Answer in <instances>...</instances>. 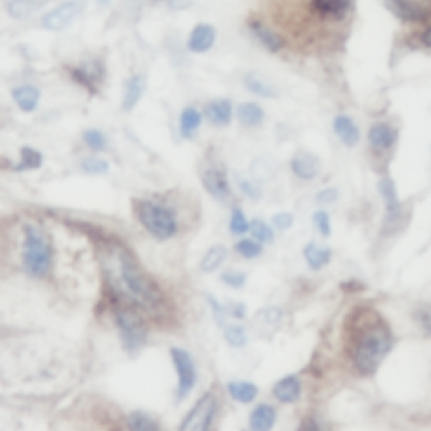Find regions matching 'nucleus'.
I'll return each mask as SVG.
<instances>
[{
  "instance_id": "nucleus-3",
  "label": "nucleus",
  "mask_w": 431,
  "mask_h": 431,
  "mask_svg": "<svg viewBox=\"0 0 431 431\" xmlns=\"http://www.w3.org/2000/svg\"><path fill=\"white\" fill-rule=\"evenodd\" d=\"M22 265L26 273L34 278H43L51 272L52 266V246L48 236L41 228L26 226L24 230V250H22Z\"/></svg>"
},
{
  "instance_id": "nucleus-14",
  "label": "nucleus",
  "mask_w": 431,
  "mask_h": 431,
  "mask_svg": "<svg viewBox=\"0 0 431 431\" xmlns=\"http://www.w3.org/2000/svg\"><path fill=\"white\" fill-rule=\"evenodd\" d=\"M292 170L299 179L312 181L319 174V160H317L315 155L308 154V152H299L292 159Z\"/></svg>"
},
{
  "instance_id": "nucleus-18",
  "label": "nucleus",
  "mask_w": 431,
  "mask_h": 431,
  "mask_svg": "<svg viewBox=\"0 0 431 431\" xmlns=\"http://www.w3.org/2000/svg\"><path fill=\"white\" fill-rule=\"evenodd\" d=\"M334 130L337 137L341 139L342 143L347 147H354L359 142V128H357L356 121L347 115H339L334 121Z\"/></svg>"
},
{
  "instance_id": "nucleus-47",
  "label": "nucleus",
  "mask_w": 431,
  "mask_h": 431,
  "mask_svg": "<svg viewBox=\"0 0 431 431\" xmlns=\"http://www.w3.org/2000/svg\"><path fill=\"white\" fill-rule=\"evenodd\" d=\"M421 39H423V43L428 46V48H431V26L425 30V34H423Z\"/></svg>"
},
{
  "instance_id": "nucleus-40",
  "label": "nucleus",
  "mask_w": 431,
  "mask_h": 431,
  "mask_svg": "<svg viewBox=\"0 0 431 431\" xmlns=\"http://www.w3.org/2000/svg\"><path fill=\"white\" fill-rule=\"evenodd\" d=\"M41 160H43V157H41L36 150H32V148H24V150H22V162L24 163L21 166V169H26V167L30 169V167L41 166Z\"/></svg>"
},
{
  "instance_id": "nucleus-37",
  "label": "nucleus",
  "mask_w": 431,
  "mask_h": 431,
  "mask_svg": "<svg viewBox=\"0 0 431 431\" xmlns=\"http://www.w3.org/2000/svg\"><path fill=\"white\" fill-rule=\"evenodd\" d=\"M314 224L317 226V230L320 231L322 236H330L332 226H330V217L325 211H317L314 214Z\"/></svg>"
},
{
  "instance_id": "nucleus-34",
  "label": "nucleus",
  "mask_w": 431,
  "mask_h": 431,
  "mask_svg": "<svg viewBox=\"0 0 431 431\" xmlns=\"http://www.w3.org/2000/svg\"><path fill=\"white\" fill-rule=\"evenodd\" d=\"M230 230L232 234H245V232L250 230V223H248L245 212L239 208L232 209L231 221H230Z\"/></svg>"
},
{
  "instance_id": "nucleus-12",
  "label": "nucleus",
  "mask_w": 431,
  "mask_h": 431,
  "mask_svg": "<svg viewBox=\"0 0 431 431\" xmlns=\"http://www.w3.org/2000/svg\"><path fill=\"white\" fill-rule=\"evenodd\" d=\"M216 41V30L209 24H199L194 28L189 36V49L192 52H206L214 46Z\"/></svg>"
},
{
  "instance_id": "nucleus-19",
  "label": "nucleus",
  "mask_w": 431,
  "mask_h": 431,
  "mask_svg": "<svg viewBox=\"0 0 431 431\" xmlns=\"http://www.w3.org/2000/svg\"><path fill=\"white\" fill-rule=\"evenodd\" d=\"M204 113L212 125L223 127V125H228L231 121L232 106L228 100H216L206 105Z\"/></svg>"
},
{
  "instance_id": "nucleus-25",
  "label": "nucleus",
  "mask_w": 431,
  "mask_h": 431,
  "mask_svg": "<svg viewBox=\"0 0 431 431\" xmlns=\"http://www.w3.org/2000/svg\"><path fill=\"white\" fill-rule=\"evenodd\" d=\"M236 113H238L239 121L246 125V127H258L263 121V118H265V112L257 103H241L238 110H236Z\"/></svg>"
},
{
  "instance_id": "nucleus-38",
  "label": "nucleus",
  "mask_w": 431,
  "mask_h": 431,
  "mask_svg": "<svg viewBox=\"0 0 431 431\" xmlns=\"http://www.w3.org/2000/svg\"><path fill=\"white\" fill-rule=\"evenodd\" d=\"M83 169H85L88 174H103L108 170V163L101 159L90 157L83 160Z\"/></svg>"
},
{
  "instance_id": "nucleus-48",
  "label": "nucleus",
  "mask_w": 431,
  "mask_h": 431,
  "mask_svg": "<svg viewBox=\"0 0 431 431\" xmlns=\"http://www.w3.org/2000/svg\"><path fill=\"white\" fill-rule=\"evenodd\" d=\"M110 0H100V3H103V6H106V3H108Z\"/></svg>"
},
{
  "instance_id": "nucleus-22",
  "label": "nucleus",
  "mask_w": 431,
  "mask_h": 431,
  "mask_svg": "<svg viewBox=\"0 0 431 431\" xmlns=\"http://www.w3.org/2000/svg\"><path fill=\"white\" fill-rule=\"evenodd\" d=\"M303 257L312 270H320L330 261L332 251L329 248L319 246L315 243H308L303 250Z\"/></svg>"
},
{
  "instance_id": "nucleus-13",
  "label": "nucleus",
  "mask_w": 431,
  "mask_h": 431,
  "mask_svg": "<svg viewBox=\"0 0 431 431\" xmlns=\"http://www.w3.org/2000/svg\"><path fill=\"white\" fill-rule=\"evenodd\" d=\"M302 394V383L297 376H287L273 388V396L280 403H295Z\"/></svg>"
},
{
  "instance_id": "nucleus-23",
  "label": "nucleus",
  "mask_w": 431,
  "mask_h": 431,
  "mask_svg": "<svg viewBox=\"0 0 431 431\" xmlns=\"http://www.w3.org/2000/svg\"><path fill=\"white\" fill-rule=\"evenodd\" d=\"M228 392L234 401L248 404L254 401V398L258 396V388L253 383H246V381H232L228 384Z\"/></svg>"
},
{
  "instance_id": "nucleus-33",
  "label": "nucleus",
  "mask_w": 431,
  "mask_h": 431,
  "mask_svg": "<svg viewBox=\"0 0 431 431\" xmlns=\"http://www.w3.org/2000/svg\"><path fill=\"white\" fill-rule=\"evenodd\" d=\"M224 339L231 347H245L248 342V335L245 329L241 325H230L226 327V332H224Z\"/></svg>"
},
{
  "instance_id": "nucleus-10",
  "label": "nucleus",
  "mask_w": 431,
  "mask_h": 431,
  "mask_svg": "<svg viewBox=\"0 0 431 431\" xmlns=\"http://www.w3.org/2000/svg\"><path fill=\"white\" fill-rule=\"evenodd\" d=\"M202 184H204L206 190L216 199H226L231 194L230 182H228V175L217 167H211L202 174Z\"/></svg>"
},
{
  "instance_id": "nucleus-21",
  "label": "nucleus",
  "mask_w": 431,
  "mask_h": 431,
  "mask_svg": "<svg viewBox=\"0 0 431 431\" xmlns=\"http://www.w3.org/2000/svg\"><path fill=\"white\" fill-rule=\"evenodd\" d=\"M14 100L19 105V108L22 112H34L39 103V90L30 85H24V86H19L14 90Z\"/></svg>"
},
{
  "instance_id": "nucleus-27",
  "label": "nucleus",
  "mask_w": 431,
  "mask_h": 431,
  "mask_svg": "<svg viewBox=\"0 0 431 431\" xmlns=\"http://www.w3.org/2000/svg\"><path fill=\"white\" fill-rule=\"evenodd\" d=\"M202 123L201 113L196 108L189 106L181 115V132L184 137H192L197 132Z\"/></svg>"
},
{
  "instance_id": "nucleus-30",
  "label": "nucleus",
  "mask_w": 431,
  "mask_h": 431,
  "mask_svg": "<svg viewBox=\"0 0 431 431\" xmlns=\"http://www.w3.org/2000/svg\"><path fill=\"white\" fill-rule=\"evenodd\" d=\"M127 425L130 430H135V431H155L159 428V425L154 421V419H152L150 417H147L145 413H140V411L128 414Z\"/></svg>"
},
{
  "instance_id": "nucleus-24",
  "label": "nucleus",
  "mask_w": 431,
  "mask_h": 431,
  "mask_svg": "<svg viewBox=\"0 0 431 431\" xmlns=\"http://www.w3.org/2000/svg\"><path fill=\"white\" fill-rule=\"evenodd\" d=\"M145 90V78L143 76L137 74L133 78H130L125 85V94H123V108L132 110L135 108L137 103L140 101Z\"/></svg>"
},
{
  "instance_id": "nucleus-4",
  "label": "nucleus",
  "mask_w": 431,
  "mask_h": 431,
  "mask_svg": "<svg viewBox=\"0 0 431 431\" xmlns=\"http://www.w3.org/2000/svg\"><path fill=\"white\" fill-rule=\"evenodd\" d=\"M135 214L145 230L160 241H166V239L174 238L177 234V216H175L172 209L167 208L162 202L150 199L137 201Z\"/></svg>"
},
{
  "instance_id": "nucleus-41",
  "label": "nucleus",
  "mask_w": 431,
  "mask_h": 431,
  "mask_svg": "<svg viewBox=\"0 0 431 431\" xmlns=\"http://www.w3.org/2000/svg\"><path fill=\"white\" fill-rule=\"evenodd\" d=\"M417 320L419 325L431 335V308L430 307L419 308L417 312Z\"/></svg>"
},
{
  "instance_id": "nucleus-35",
  "label": "nucleus",
  "mask_w": 431,
  "mask_h": 431,
  "mask_svg": "<svg viewBox=\"0 0 431 431\" xmlns=\"http://www.w3.org/2000/svg\"><path fill=\"white\" fill-rule=\"evenodd\" d=\"M236 251H238L243 258L253 259L261 254L263 248L257 241H251V239H241V241L236 245Z\"/></svg>"
},
{
  "instance_id": "nucleus-42",
  "label": "nucleus",
  "mask_w": 431,
  "mask_h": 431,
  "mask_svg": "<svg viewBox=\"0 0 431 431\" xmlns=\"http://www.w3.org/2000/svg\"><path fill=\"white\" fill-rule=\"evenodd\" d=\"M293 224V216L288 214V212H281V214H277L273 217V226L277 228V230H287V228H290Z\"/></svg>"
},
{
  "instance_id": "nucleus-36",
  "label": "nucleus",
  "mask_w": 431,
  "mask_h": 431,
  "mask_svg": "<svg viewBox=\"0 0 431 431\" xmlns=\"http://www.w3.org/2000/svg\"><path fill=\"white\" fill-rule=\"evenodd\" d=\"M83 140L93 150H103L106 145L105 135L101 132H98V130H86L85 135H83Z\"/></svg>"
},
{
  "instance_id": "nucleus-8",
  "label": "nucleus",
  "mask_w": 431,
  "mask_h": 431,
  "mask_svg": "<svg viewBox=\"0 0 431 431\" xmlns=\"http://www.w3.org/2000/svg\"><path fill=\"white\" fill-rule=\"evenodd\" d=\"M389 9L406 21L421 22L431 17V0H386Z\"/></svg>"
},
{
  "instance_id": "nucleus-43",
  "label": "nucleus",
  "mask_w": 431,
  "mask_h": 431,
  "mask_svg": "<svg viewBox=\"0 0 431 431\" xmlns=\"http://www.w3.org/2000/svg\"><path fill=\"white\" fill-rule=\"evenodd\" d=\"M337 197L339 192L335 189H323L317 194V201H319L320 204H332V202L337 201Z\"/></svg>"
},
{
  "instance_id": "nucleus-32",
  "label": "nucleus",
  "mask_w": 431,
  "mask_h": 431,
  "mask_svg": "<svg viewBox=\"0 0 431 431\" xmlns=\"http://www.w3.org/2000/svg\"><path fill=\"white\" fill-rule=\"evenodd\" d=\"M248 231H251L253 238L259 243H272L273 241V230L268 226V224L263 223V221H259V219L251 221L250 230Z\"/></svg>"
},
{
  "instance_id": "nucleus-7",
  "label": "nucleus",
  "mask_w": 431,
  "mask_h": 431,
  "mask_svg": "<svg viewBox=\"0 0 431 431\" xmlns=\"http://www.w3.org/2000/svg\"><path fill=\"white\" fill-rule=\"evenodd\" d=\"M172 354V361L175 365V371H177L179 376V384H177V399L182 401L187 396L190 394L194 386H196V365H194V359L190 357V354L184 349H179V347H174L170 350Z\"/></svg>"
},
{
  "instance_id": "nucleus-39",
  "label": "nucleus",
  "mask_w": 431,
  "mask_h": 431,
  "mask_svg": "<svg viewBox=\"0 0 431 431\" xmlns=\"http://www.w3.org/2000/svg\"><path fill=\"white\" fill-rule=\"evenodd\" d=\"M221 280L231 288H243L246 283V274L245 273H239V272H226L223 273Z\"/></svg>"
},
{
  "instance_id": "nucleus-46",
  "label": "nucleus",
  "mask_w": 431,
  "mask_h": 431,
  "mask_svg": "<svg viewBox=\"0 0 431 431\" xmlns=\"http://www.w3.org/2000/svg\"><path fill=\"white\" fill-rule=\"evenodd\" d=\"M241 189H243V192L248 194V196L254 197V199H257V197L259 196V190L253 184H248V182H241Z\"/></svg>"
},
{
  "instance_id": "nucleus-6",
  "label": "nucleus",
  "mask_w": 431,
  "mask_h": 431,
  "mask_svg": "<svg viewBox=\"0 0 431 431\" xmlns=\"http://www.w3.org/2000/svg\"><path fill=\"white\" fill-rule=\"evenodd\" d=\"M217 410V401L212 394H204L194 404L192 410L187 413L184 421L181 423V431H206L211 426Z\"/></svg>"
},
{
  "instance_id": "nucleus-45",
  "label": "nucleus",
  "mask_w": 431,
  "mask_h": 431,
  "mask_svg": "<svg viewBox=\"0 0 431 431\" xmlns=\"http://www.w3.org/2000/svg\"><path fill=\"white\" fill-rule=\"evenodd\" d=\"M230 314L236 319H243L245 317V305L243 303H231L230 305Z\"/></svg>"
},
{
  "instance_id": "nucleus-26",
  "label": "nucleus",
  "mask_w": 431,
  "mask_h": 431,
  "mask_svg": "<svg viewBox=\"0 0 431 431\" xmlns=\"http://www.w3.org/2000/svg\"><path fill=\"white\" fill-rule=\"evenodd\" d=\"M226 257H228L226 246H223V245L212 246L211 250H209L208 253H206L204 257H202L201 270H202V272H206V273L214 272V270H217L221 265H223L224 259H226Z\"/></svg>"
},
{
  "instance_id": "nucleus-20",
  "label": "nucleus",
  "mask_w": 431,
  "mask_h": 431,
  "mask_svg": "<svg viewBox=\"0 0 431 431\" xmlns=\"http://www.w3.org/2000/svg\"><path fill=\"white\" fill-rule=\"evenodd\" d=\"M396 132L389 125L377 123L369 130V142L376 150H386L396 142Z\"/></svg>"
},
{
  "instance_id": "nucleus-31",
  "label": "nucleus",
  "mask_w": 431,
  "mask_h": 431,
  "mask_svg": "<svg viewBox=\"0 0 431 431\" xmlns=\"http://www.w3.org/2000/svg\"><path fill=\"white\" fill-rule=\"evenodd\" d=\"M245 85L248 90L251 91V93L258 94V97H265V98H272L274 97V90L272 86L268 85V83H265L263 79L257 78V76H246L245 79Z\"/></svg>"
},
{
  "instance_id": "nucleus-16",
  "label": "nucleus",
  "mask_w": 431,
  "mask_h": 431,
  "mask_svg": "<svg viewBox=\"0 0 431 431\" xmlns=\"http://www.w3.org/2000/svg\"><path fill=\"white\" fill-rule=\"evenodd\" d=\"M315 14L325 19H342L350 7V0H312Z\"/></svg>"
},
{
  "instance_id": "nucleus-17",
  "label": "nucleus",
  "mask_w": 431,
  "mask_h": 431,
  "mask_svg": "<svg viewBox=\"0 0 431 431\" xmlns=\"http://www.w3.org/2000/svg\"><path fill=\"white\" fill-rule=\"evenodd\" d=\"M277 421V411L270 404H259L250 417V428L253 431H268Z\"/></svg>"
},
{
  "instance_id": "nucleus-15",
  "label": "nucleus",
  "mask_w": 431,
  "mask_h": 431,
  "mask_svg": "<svg viewBox=\"0 0 431 431\" xmlns=\"http://www.w3.org/2000/svg\"><path fill=\"white\" fill-rule=\"evenodd\" d=\"M72 76L78 83H83L90 90H94L97 83H100L103 78V66L98 61H88V63L72 70Z\"/></svg>"
},
{
  "instance_id": "nucleus-44",
  "label": "nucleus",
  "mask_w": 431,
  "mask_h": 431,
  "mask_svg": "<svg viewBox=\"0 0 431 431\" xmlns=\"http://www.w3.org/2000/svg\"><path fill=\"white\" fill-rule=\"evenodd\" d=\"M208 300H209V303L212 305V308H214V317H216L217 323H219V325H226V308L221 307V305L217 303L212 297H209Z\"/></svg>"
},
{
  "instance_id": "nucleus-5",
  "label": "nucleus",
  "mask_w": 431,
  "mask_h": 431,
  "mask_svg": "<svg viewBox=\"0 0 431 431\" xmlns=\"http://www.w3.org/2000/svg\"><path fill=\"white\" fill-rule=\"evenodd\" d=\"M115 322L118 330H120L121 342H123L128 352H137L147 342L145 323L135 312L127 310V308H118L115 312Z\"/></svg>"
},
{
  "instance_id": "nucleus-29",
  "label": "nucleus",
  "mask_w": 431,
  "mask_h": 431,
  "mask_svg": "<svg viewBox=\"0 0 431 431\" xmlns=\"http://www.w3.org/2000/svg\"><path fill=\"white\" fill-rule=\"evenodd\" d=\"M253 32L257 34V37L259 41H261L263 44L266 46V48L270 49V51H278V49L281 48V41H280V37L277 36V34L274 32H272V30H270L268 28H265V26H261V24H258V22H253Z\"/></svg>"
},
{
  "instance_id": "nucleus-2",
  "label": "nucleus",
  "mask_w": 431,
  "mask_h": 431,
  "mask_svg": "<svg viewBox=\"0 0 431 431\" xmlns=\"http://www.w3.org/2000/svg\"><path fill=\"white\" fill-rule=\"evenodd\" d=\"M392 345L391 332L383 322L369 323L359 332L352 347V362L361 374H372Z\"/></svg>"
},
{
  "instance_id": "nucleus-9",
  "label": "nucleus",
  "mask_w": 431,
  "mask_h": 431,
  "mask_svg": "<svg viewBox=\"0 0 431 431\" xmlns=\"http://www.w3.org/2000/svg\"><path fill=\"white\" fill-rule=\"evenodd\" d=\"M81 10H83V3L78 2V0H71V2L61 3L59 7H56L54 10H51V12L43 19L44 28H48L51 30L66 29L68 26H71L72 21L81 14Z\"/></svg>"
},
{
  "instance_id": "nucleus-28",
  "label": "nucleus",
  "mask_w": 431,
  "mask_h": 431,
  "mask_svg": "<svg viewBox=\"0 0 431 431\" xmlns=\"http://www.w3.org/2000/svg\"><path fill=\"white\" fill-rule=\"evenodd\" d=\"M46 0H10L9 12L15 19L29 17L34 10L39 9Z\"/></svg>"
},
{
  "instance_id": "nucleus-11",
  "label": "nucleus",
  "mask_w": 431,
  "mask_h": 431,
  "mask_svg": "<svg viewBox=\"0 0 431 431\" xmlns=\"http://www.w3.org/2000/svg\"><path fill=\"white\" fill-rule=\"evenodd\" d=\"M377 189H379L381 196H383L384 202H386V212H388L386 224L394 223V221H398L399 216H401V204H399V201H398L394 182H392L389 177H383L379 181Z\"/></svg>"
},
{
  "instance_id": "nucleus-1",
  "label": "nucleus",
  "mask_w": 431,
  "mask_h": 431,
  "mask_svg": "<svg viewBox=\"0 0 431 431\" xmlns=\"http://www.w3.org/2000/svg\"><path fill=\"white\" fill-rule=\"evenodd\" d=\"M98 254L106 283L118 299L152 314L162 310V292L143 273L127 248L120 243L108 241L103 243Z\"/></svg>"
}]
</instances>
